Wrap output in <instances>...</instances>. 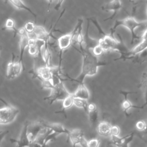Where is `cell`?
I'll return each mask as SVG.
<instances>
[{"label":"cell","instance_id":"1","mask_svg":"<svg viewBox=\"0 0 147 147\" xmlns=\"http://www.w3.org/2000/svg\"><path fill=\"white\" fill-rule=\"evenodd\" d=\"M72 47L82 56L83 61L82 71L80 75L76 78H71L69 76L66 75L68 80L75 82L79 84H83L84 83V80L86 76L95 75L98 72V67L107 64V63L99 61L98 57L95 56L90 51L87 50L84 48L79 49L74 45H72Z\"/></svg>","mask_w":147,"mask_h":147},{"label":"cell","instance_id":"2","mask_svg":"<svg viewBox=\"0 0 147 147\" xmlns=\"http://www.w3.org/2000/svg\"><path fill=\"white\" fill-rule=\"evenodd\" d=\"M117 34L119 37V41H118L114 36L106 34L98 40V44L103 48L104 51H113L119 53L121 56L119 58L114 59L115 61L122 59H130V50L125 44L121 35L119 34Z\"/></svg>","mask_w":147,"mask_h":147},{"label":"cell","instance_id":"3","mask_svg":"<svg viewBox=\"0 0 147 147\" xmlns=\"http://www.w3.org/2000/svg\"><path fill=\"white\" fill-rule=\"evenodd\" d=\"M120 26H123L129 30L131 34L130 44L133 45L136 40H142L141 36H138L135 32V29L140 27H145V29L147 28V21L138 22L132 16L122 20H117L115 21L114 26L110 28L109 34L111 36H114L116 29Z\"/></svg>","mask_w":147,"mask_h":147},{"label":"cell","instance_id":"4","mask_svg":"<svg viewBox=\"0 0 147 147\" xmlns=\"http://www.w3.org/2000/svg\"><path fill=\"white\" fill-rule=\"evenodd\" d=\"M5 106L0 108V124L6 125L13 122L19 114L18 108L8 104L4 100L1 99Z\"/></svg>","mask_w":147,"mask_h":147},{"label":"cell","instance_id":"5","mask_svg":"<svg viewBox=\"0 0 147 147\" xmlns=\"http://www.w3.org/2000/svg\"><path fill=\"white\" fill-rule=\"evenodd\" d=\"M70 94L65 87L63 82H61L53 86L51 90L50 94L48 96L45 97L44 99L48 101L49 104L51 105L56 101H63Z\"/></svg>","mask_w":147,"mask_h":147},{"label":"cell","instance_id":"6","mask_svg":"<svg viewBox=\"0 0 147 147\" xmlns=\"http://www.w3.org/2000/svg\"><path fill=\"white\" fill-rule=\"evenodd\" d=\"M48 130V129L44 125L43 120L29 122L28 127V136L30 143L36 141L40 135L47 132Z\"/></svg>","mask_w":147,"mask_h":147},{"label":"cell","instance_id":"7","mask_svg":"<svg viewBox=\"0 0 147 147\" xmlns=\"http://www.w3.org/2000/svg\"><path fill=\"white\" fill-rule=\"evenodd\" d=\"M29 124V122L26 121L24 123L19 138L18 140L14 138H10V141L13 144H16V147H29L30 142L29 140L28 136V127Z\"/></svg>","mask_w":147,"mask_h":147},{"label":"cell","instance_id":"8","mask_svg":"<svg viewBox=\"0 0 147 147\" xmlns=\"http://www.w3.org/2000/svg\"><path fill=\"white\" fill-rule=\"evenodd\" d=\"M73 40L74 37L71 33L65 34L60 36L59 38H57L58 47L60 50L59 64H61L62 61V52L72 45Z\"/></svg>","mask_w":147,"mask_h":147},{"label":"cell","instance_id":"9","mask_svg":"<svg viewBox=\"0 0 147 147\" xmlns=\"http://www.w3.org/2000/svg\"><path fill=\"white\" fill-rule=\"evenodd\" d=\"M122 8V4L120 1H118V0L111 1L105 3L101 7L102 10L103 11H107V12L113 11V13L109 17H107V18L105 19L103 21L113 20L116 16L118 11L120 10Z\"/></svg>","mask_w":147,"mask_h":147},{"label":"cell","instance_id":"10","mask_svg":"<svg viewBox=\"0 0 147 147\" xmlns=\"http://www.w3.org/2000/svg\"><path fill=\"white\" fill-rule=\"evenodd\" d=\"M52 66H42L36 69L34 75L40 80H52Z\"/></svg>","mask_w":147,"mask_h":147},{"label":"cell","instance_id":"11","mask_svg":"<svg viewBox=\"0 0 147 147\" xmlns=\"http://www.w3.org/2000/svg\"><path fill=\"white\" fill-rule=\"evenodd\" d=\"M43 123L44 126L46 128L51 130L52 132L55 133L58 135L61 134H65L68 136L70 130L65 129L64 126L61 123H50V122L45 121L44 120H43Z\"/></svg>","mask_w":147,"mask_h":147},{"label":"cell","instance_id":"12","mask_svg":"<svg viewBox=\"0 0 147 147\" xmlns=\"http://www.w3.org/2000/svg\"><path fill=\"white\" fill-rule=\"evenodd\" d=\"M119 92L122 94L124 96V99L123 100L122 103H121V106H122V108L123 110L124 113L126 115H128V111L131 109V108H136V109H141V107L140 106H136V105H133L131 102L129 100L128 98H127V95L129 94H133V93H136V92H132V91H120Z\"/></svg>","mask_w":147,"mask_h":147},{"label":"cell","instance_id":"13","mask_svg":"<svg viewBox=\"0 0 147 147\" xmlns=\"http://www.w3.org/2000/svg\"><path fill=\"white\" fill-rule=\"evenodd\" d=\"M90 26V21L87 20V25L85 34L83 36V44L84 48L90 51V49H93L98 45V40L91 38L88 34V30Z\"/></svg>","mask_w":147,"mask_h":147},{"label":"cell","instance_id":"14","mask_svg":"<svg viewBox=\"0 0 147 147\" xmlns=\"http://www.w3.org/2000/svg\"><path fill=\"white\" fill-rule=\"evenodd\" d=\"M83 137H84L83 131L79 129L70 130L68 136V138H69L72 144V147H76L77 145H79Z\"/></svg>","mask_w":147,"mask_h":147},{"label":"cell","instance_id":"15","mask_svg":"<svg viewBox=\"0 0 147 147\" xmlns=\"http://www.w3.org/2000/svg\"><path fill=\"white\" fill-rule=\"evenodd\" d=\"M87 113L90 122L92 125H95L98 119V111L95 104L90 103L88 105Z\"/></svg>","mask_w":147,"mask_h":147},{"label":"cell","instance_id":"16","mask_svg":"<svg viewBox=\"0 0 147 147\" xmlns=\"http://www.w3.org/2000/svg\"><path fill=\"white\" fill-rule=\"evenodd\" d=\"M74 98H79L88 100L90 98V92L84 83L79 84V86L76 90L73 93Z\"/></svg>","mask_w":147,"mask_h":147},{"label":"cell","instance_id":"17","mask_svg":"<svg viewBox=\"0 0 147 147\" xmlns=\"http://www.w3.org/2000/svg\"><path fill=\"white\" fill-rule=\"evenodd\" d=\"M78 21L79 22V27L77 30V32L75 34V36L73 40V43L74 45L75 44L78 45L79 47V49H83L84 48L83 47V35L82 33V25H83V20L82 18H79Z\"/></svg>","mask_w":147,"mask_h":147},{"label":"cell","instance_id":"18","mask_svg":"<svg viewBox=\"0 0 147 147\" xmlns=\"http://www.w3.org/2000/svg\"><path fill=\"white\" fill-rule=\"evenodd\" d=\"M147 49V39L141 40V41L134 47L132 49L130 50V59H133L136 56L140 54L141 52Z\"/></svg>","mask_w":147,"mask_h":147},{"label":"cell","instance_id":"19","mask_svg":"<svg viewBox=\"0 0 147 147\" xmlns=\"http://www.w3.org/2000/svg\"><path fill=\"white\" fill-rule=\"evenodd\" d=\"M40 53L41 54L42 59L46 66H52L51 65V52L49 49V44L48 42H46L41 49Z\"/></svg>","mask_w":147,"mask_h":147},{"label":"cell","instance_id":"20","mask_svg":"<svg viewBox=\"0 0 147 147\" xmlns=\"http://www.w3.org/2000/svg\"><path fill=\"white\" fill-rule=\"evenodd\" d=\"M74 96L73 94H70L67 97H66L62 102V107L60 110L56 111L55 113L63 114L66 117L65 111L68 109L71 108L74 105Z\"/></svg>","mask_w":147,"mask_h":147},{"label":"cell","instance_id":"21","mask_svg":"<svg viewBox=\"0 0 147 147\" xmlns=\"http://www.w3.org/2000/svg\"><path fill=\"white\" fill-rule=\"evenodd\" d=\"M111 126L106 121H102L99 123L97 126V132L102 136H108L110 135Z\"/></svg>","mask_w":147,"mask_h":147},{"label":"cell","instance_id":"22","mask_svg":"<svg viewBox=\"0 0 147 147\" xmlns=\"http://www.w3.org/2000/svg\"><path fill=\"white\" fill-rule=\"evenodd\" d=\"M140 88H142L144 90L145 93V102L140 106L141 109H143L147 106V72H144L141 76V83L138 86Z\"/></svg>","mask_w":147,"mask_h":147},{"label":"cell","instance_id":"23","mask_svg":"<svg viewBox=\"0 0 147 147\" xmlns=\"http://www.w3.org/2000/svg\"><path fill=\"white\" fill-rule=\"evenodd\" d=\"M28 34L25 36H20V40L19 42L20 45V56L18 60L22 62L23 56L25 49L28 47Z\"/></svg>","mask_w":147,"mask_h":147},{"label":"cell","instance_id":"24","mask_svg":"<svg viewBox=\"0 0 147 147\" xmlns=\"http://www.w3.org/2000/svg\"><path fill=\"white\" fill-rule=\"evenodd\" d=\"M9 3H10L13 6H14L16 8L18 9H21V10H25L29 13H30L34 18L36 19L37 18V15L35 13L33 12V11L29 8L28 6H27L22 1H9Z\"/></svg>","mask_w":147,"mask_h":147},{"label":"cell","instance_id":"25","mask_svg":"<svg viewBox=\"0 0 147 147\" xmlns=\"http://www.w3.org/2000/svg\"><path fill=\"white\" fill-rule=\"evenodd\" d=\"M88 103H87V100L74 98V105H75L76 107L78 108L83 109L86 113H87V106Z\"/></svg>","mask_w":147,"mask_h":147},{"label":"cell","instance_id":"26","mask_svg":"<svg viewBox=\"0 0 147 147\" xmlns=\"http://www.w3.org/2000/svg\"><path fill=\"white\" fill-rule=\"evenodd\" d=\"M87 20H88L89 21H91V22L93 23V24L95 26V27H96V29H97V30H98V32L99 34L100 35V36H102V37H103L104 36H105V35L107 34V33H106L104 32V30L102 29V27L100 26V24H99V22H98V20L96 19V18L94 17H89V18H87Z\"/></svg>","mask_w":147,"mask_h":147},{"label":"cell","instance_id":"27","mask_svg":"<svg viewBox=\"0 0 147 147\" xmlns=\"http://www.w3.org/2000/svg\"><path fill=\"white\" fill-rule=\"evenodd\" d=\"M4 29H7V30H12L14 32V37L16 36V34L17 32V29L16 28V24L12 18H7L6 21Z\"/></svg>","mask_w":147,"mask_h":147},{"label":"cell","instance_id":"28","mask_svg":"<svg viewBox=\"0 0 147 147\" xmlns=\"http://www.w3.org/2000/svg\"><path fill=\"white\" fill-rule=\"evenodd\" d=\"M130 133L129 134H127L123 137H119V136H111V141H112V144L114 145V146H116V145H119L121 144V143H122L124 140L127 138L129 136H130Z\"/></svg>","mask_w":147,"mask_h":147},{"label":"cell","instance_id":"29","mask_svg":"<svg viewBox=\"0 0 147 147\" xmlns=\"http://www.w3.org/2000/svg\"><path fill=\"white\" fill-rule=\"evenodd\" d=\"M14 62H15L14 61V55L13 54L11 60L7 64V69H6V77L10 79H11V74H12V72H13Z\"/></svg>","mask_w":147,"mask_h":147},{"label":"cell","instance_id":"30","mask_svg":"<svg viewBox=\"0 0 147 147\" xmlns=\"http://www.w3.org/2000/svg\"><path fill=\"white\" fill-rule=\"evenodd\" d=\"M147 123L146 121L145 120H140L137 121L136 123V127L137 130L144 133L146 129Z\"/></svg>","mask_w":147,"mask_h":147},{"label":"cell","instance_id":"31","mask_svg":"<svg viewBox=\"0 0 147 147\" xmlns=\"http://www.w3.org/2000/svg\"><path fill=\"white\" fill-rule=\"evenodd\" d=\"M134 136V131L131 132L130 136L127 138H126L122 143H121L119 145H116L115 146L116 147H129V144L132 141Z\"/></svg>","mask_w":147,"mask_h":147},{"label":"cell","instance_id":"32","mask_svg":"<svg viewBox=\"0 0 147 147\" xmlns=\"http://www.w3.org/2000/svg\"><path fill=\"white\" fill-rule=\"evenodd\" d=\"M28 53L30 55L32 56H37L40 53L39 49L36 45H30L28 47Z\"/></svg>","mask_w":147,"mask_h":147},{"label":"cell","instance_id":"33","mask_svg":"<svg viewBox=\"0 0 147 147\" xmlns=\"http://www.w3.org/2000/svg\"><path fill=\"white\" fill-rule=\"evenodd\" d=\"M35 26H36V25L34 24V23L29 21V22H27L25 24L24 28H25L26 32H27V34H29V33H33Z\"/></svg>","mask_w":147,"mask_h":147},{"label":"cell","instance_id":"34","mask_svg":"<svg viewBox=\"0 0 147 147\" xmlns=\"http://www.w3.org/2000/svg\"><path fill=\"white\" fill-rule=\"evenodd\" d=\"M92 50V54L97 57L98 56L102 55L103 52H105L103 48L99 44L96 45L95 47H94Z\"/></svg>","mask_w":147,"mask_h":147},{"label":"cell","instance_id":"35","mask_svg":"<svg viewBox=\"0 0 147 147\" xmlns=\"http://www.w3.org/2000/svg\"><path fill=\"white\" fill-rule=\"evenodd\" d=\"M100 145V141L97 138H92L87 142V147H99Z\"/></svg>","mask_w":147,"mask_h":147},{"label":"cell","instance_id":"36","mask_svg":"<svg viewBox=\"0 0 147 147\" xmlns=\"http://www.w3.org/2000/svg\"><path fill=\"white\" fill-rule=\"evenodd\" d=\"M120 128L118 126L114 125V126H111V130H110V136H119L120 134Z\"/></svg>","mask_w":147,"mask_h":147},{"label":"cell","instance_id":"37","mask_svg":"<svg viewBox=\"0 0 147 147\" xmlns=\"http://www.w3.org/2000/svg\"><path fill=\"white\" fill-rule=\"evenodd\" d=\"M17 33H18L20 36L27 35V32H26V30H25V28L24 27L20 28L18 29H17Z\"/></svg>","mask_w":147,"mask_h":147},{"label":"cell","instance_id":"38","mask_svg":"<svg viewBox=\"0 0 147 147\" xmlns=\"http://www.w3.org/2000/svg\"><path fill=\"white\" fill-rule=\"evenodd\" d=\"M9 133L8 130H1L0 131V143L3 140V139L5 138L6 134Z\"/></svg>","mask_w":147,"mask_h":147},{"label":"cell","instance_id":"39","mask_svg":"<svg viewBox=\"0 0 147 147\" xmlns=\"http://www.w3.org/2000/svg\"><path fill=\"white\" fill-rule=\"evenodd\" d=\"M87 142H88V141L86 140L84 137H83L81 139L79 145H80L81 147H87Z\"/></svg>","mask_w":147,"mask_h":147},{"label":"cell","instance_id":"40","mask_svg":"<svg viewBox=\"0 0 147 147\" xmlns=\"http://www.w3.org/2000/svg\"><path fill=\"white\" fill-rule=\"evenodd\" d=\"M63 2H64V1H57V3H56V4L55 5V7H54V9L56 10H58L60 8V7H61V4H62V3H63Z\"/></svg>","mask_w":147,"mask_h":147},{"label":"cell","instance_id":"41","mask_svg":"<svg viewBox=\"0 0 147 147\" xmlns=\"http://www.w3.org/2000/svg\"><path fill=\"white\" fill-rule=\"evenodd\" d=\"M29 147H44L41 144L37 142H31Z\"/></svg>","mask_w":147,"mask_h":147},{"label":"cell","instance_id":"42","mask_svg":"<svg viewBox=\"0 0 147 147\" xmlns=\"http://www.w3.org/2000/svg\"><path fill=\"white\" fill-rule=\"evenodd\" d=\"M142 40H146L147 39V28L145 29L142 36H141Z\"/></svg>","mask_w":147,"mask_h":147},{"label":"cell","instance_id":"43","mask_svg":"<svg viewBox=\"0 0 147 147\" xmlns=\"http://www.w3.org/2000/svg\"><path fill=\"white\" fill-rule=\"evenodd\" d=\"M114 145H113L112 144H107V147H114Z\"/></svg>","mask_w":147,"mask_h":147},{"label":"cell","instance_id":"44","mask_svg":"<svg viewBox=\"0 0 147 147\" xmlns=\"http://www.w3.org/2000/svg\"><path fill=\"white\" fill-rule=\"evenodd\" d=\"M146 123H147V121H146ZM144 133L147 134V126H146V130H145V132Z\"/></svg>","mask_w":147,"mask_h":147},{"label":"cell","instance_id":"45","mask_svg":"<svg viewBox=\"0 0 147 147\" xmlns=\"http://www.w3.org/2000/svg\"><path fill=\"white\" fill-rule=\"evenodd\" d=\"M146 3V14H147V1L145 2Z\"/></svg>","mask_w":147,"mask_h":147}]
</instances>
